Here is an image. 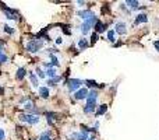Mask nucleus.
<instances>
[{
  "instance_id": "nucleus-21",
  "label": "nucleus",
  "mask_w": 159,
  "mask_h": 140,
  "mask_svg": "<svg viewBox=\"0 0 159 140\" xmlns=\"http://www.w3.org/2000/svg\"><path fill=\"white\" fill-rule=\"evenodd\" d=\"M50 60H52V62H50V64H52V66H59V60H57V57L55 56V53H50Z\"/></svg>"
},
{
  "instance_id": "nucleus-32",
  "label": "nucleus",
  "mask_w": 159,
  "mask_h": 140,
  "mask_svg": "<svg viewBox=\"0 0 159 140\" xmlns=\"http://www.w3.org/2000/svg\"><path fill=\"white\" fill-rule=\"evenodd\" d=\"M56 43H57V45H60V43H63V39H62V38H57V39H56Z\"/></svg>"
},
{
  "instance_id": "nucleus-20",
  "label": "nucleus",
  "mask_w": 159,
  "mask_h": 140,
  "mask_svg": "<svg viewBox=\"0 0 159 140\" xmlns=\"http://www.w3.org/2000/svg\"><path fill=\"white\" fill-rule=\"evenodd\" d=\"M126 4L129 7H131V9H138V7H140V3H138V2H136V0H127Z\"/></svg>"
},
{
  "instance_id": "nucleus-8",
  "label": "nucleus",
  "mask_w": 159,
  "mask_h": 140,
  "mask_svg": "<svg viewBox=\"0 0 159 140\" xmlns=\"http://www.w3.org/2000/svg\"><path fill=\"white\" fill-rule=\"evenodd\" d=\"M77 16H80L84 21H87L90 20L91 17H95V13L92 10H81V11H77Z\"/></svg>"
},
{
  "instance_id": "nucleus-5",
  "label": "nucleus",
  "mask_w": 159,
  "mask_h": 140,
  "mask_svg": "<svg viewBox=\"0 0 159 140\" xmlns=\"http://www.w3.org/2000/svg\"><path fill=\"white\" fill-rule=\"evenodd\" d=\"M2 10H3V13L6 14L7 18H10V20H17V18H18V13H17L16 10L9 9V7L4 6V4H2Z\"/></svg>"
},
{
  "instance_id": "nucleus-31",
  "label": "nucleus",
  "mask_w": 159,
  "mask_h": 140,
  "mask_svg": "<svg viewBox=\"0 0 159 140\" xmlns=\"http://www.w3.org/2000/svg\"><path fill=\"white\" fill-rule=\"evenodd\" d=\"M154 46H155V48H156V50H158V52H159V39L154 42Z\"/></svg>"
},
{
  "instance_id": "nucleus-17",
  "label": "nucleus",
  "mask_w": 159,
  "mask_h": 140,
  "mask_svg": "<svg viewBox=\"0 0 159 140\" xmlns=\"http://www.w3.org/2000/svg\"><path fill=\"white\" fill-rule=\"evenodd\" d=\"M106 111H108V105H106V104H102V105H99V108L96 109L95 113L98 115V116H101V115H103Z\"/></svg>"
},
{
  "instance_id": "nucleus-2",
  "label": "nucleus",
  "mask_w": 159,
  "mask_h": 140,
  "mask_svg": "<svg viewBox=\"0 0 159 140\" xmlns=\"http://www.w3.org/2000/svg\"><path fill=\"white\" fill-rule=\"evenodd\" d=\"M43 46V41L42 39H32L26 43V50L31 53H37L39 52V49Z\"/></svg>"
},
{
  "instance_id": "nucleus-12",
  "label": "nucleus",
  "mask_w": 159,
  "mask_h": 140,
  "mask_svg": "<svg viewBox=\"0 0 159 140\" xmlns=\"http://www.w3.org/2000/svg\"><path fill=\"white\" fill-rule=\"evenodd\" d=\"M38 93H39V95L42 98H49V95H50V91H49V88L48 87H39V90H38Z\"/></svg>"
},
{
  "instance_id": "nucleus-13",
  "label": "nucleus",
  "mask_w": 159,
  "mask_h": 140,
  "mask_svg": "<svg viewBox=\"0 0 159 140\" xmlns=\"http://www.w3.org/2000/svg\"><path fill=\"white\" fill-rule=\"evenodd\" d=\"M106 31V25L102 23V21H98L95 24V32L96 34H101V32H105Z\"/></svg>"
},
{
  "instance_id": "nucleus-24",
  "label": "nucleus",
  "mask_w": 159,
  "mask_h": 140,
  "mask_svg": "<svg viewBox=\"0 0 159 140\" xmlns=\"http://www.w3.org/2000/svg\"><path fill=\"white\" fill-rule=\"evenodd\" d=\"M108 39H109L110 42H115V41H116V38H115V31H108Z\"/></svg>"
},
{
  "instance_id": "nucleus-28",
  "label": "nucleus",
  "mask_w": 159,
  "mask_h": 140,
  "mask_svg": "<svg viewBox=\"0 0 159 140\" xmlns=\"http://www.w3.org/2000/svg\"><path fill=\"white\" fill-rule=\"evenodd\" d=\"M4 31H6L7 34H14V30H13V27H10V25H4Z\"/></svg>"
},
{
  "instance_id": "nucleus-30",
  "label": "nucleus",
  "mask_w": 159,
  "mask_h": 140,
  "mask_svg": "<svg viewBox=\"0 0 159 140\" xmlns=\"http://www.w3.org/2000/svg\"><path fill=\"white\" fill-rule=\"evenodd\" d=\"M4 136H6V134H4V130H3V129H0V140H3Z\"/></svg>"
},
{
  "instance_id": "nucleus-33",
  "label": "nucleus",
  "mask_w": 159,
  "mask_h": 140,
  "mask_svg": "<svg viewBox=\"0 0 159 140\" xmlns=\"http://www.w3.org/2000/svg\"><path fill=\"white\" fill-rule=\"evenodd\" d=\"M88 140H95V137H94V136L92 137H88Z\"/></svg>"
},
{
  "instance_id": "nucleus-6",
  "label": "nucleus",
  "mask_w": 159,
  "mask_h": 140,
  "mask_svg": "<svg viewBox=\"0 0 159 140\" xmlns=\"http://www.w3.org/2000/svg\"><path fill=\"white\" fill-rule=\"evenodd\" d=\"M115 32H117L119 35H124L127 32V24L124 21H117L115 24Z\"/></svg>"
},
{
  "instance_id": "nucleus-14",
  "label": "nucleus",
  "mask_w": 159,
  "mask_h": 140,
  "mask_svg": "<svg viewBox=\"0 0 159 140\" xmlns=\"http://www.w3.org/2000/svg\"><path fill=\"white\" fill-rule=\"evenodd\" d=\"M84 112L85 113H94L96 112V104H87L85 107H84Z\"/></svg>"
},
{
  "instance_id": "nucleus-7",
  "label": "nucleus",
  "mask_w": 159,
  "mask_h": 140,
  "mask_svg": "<svg viewBox=\"0 0 159 140\" xmlns=\"http://www.w3.org/2000/svg\"><path fill=\"white\" fill-rule=\"evenodd\" d=\"M87 97H88V90H87L85 87H83V88H80L78 91H76L74 93V98L76 100H87Z\"/></svg>"
},
{
  "instance_id": "nucleus-16",
  "label": "nucleus",
  "mask_w": 159,
  "mask_h": 140,
  "mask_svg": "<svg viewBox=\"0 0 159 140\" xmlns=\"http://www.w3.org/2000/svg\"><path fill=\"white\" fill-rule=\"evenodd\" d=\"M148 21V17H147V14L141 13L138 14V16L136 17V24H140V23H147Z\"/></svg>"
},
{
  "instance_id": "nucleus-9",
  "label": "nucleus",
  "mask_w": 159,
  "mask_h": 140,
  "mask_svg": "<svg viewBox=\"0 0 159 140\" xmlns=\"http://www.w3.org/2000/svg\"><path fill=\"white\" fill-rule=\"evenodd\" d=\"M70 139L71 140H88V133L81 130L78 133H71L70 134Z\"/></svg>"
},
{
  "instance_id": "nucleus-11",
  "label": "nucleus",
  "mask_w": 159,
  "mask_h": 140,
  "mask_svg": "<svg viewBox=\"0 0 159 140\" xmlns=\"http://www.w3.org/2000/svg\"><path fill=\"white\" fill-rule=\"evenodd\" d=\"M25 74H26V69L25 67H20V69H17V73H16V79L18 81H21L25 77Z\"/></svg>"
},
{
  "instance_id": "nucleus-3",
  "label": "nucleus",
  "mask_w": 159,
  "mask_h": 140,
  "mask_svg": "<svg viewBox=\"0 0 159 140\" xmlns=\"http://www.w3.org/2000/svg\"><path fill=\"white\" fill-rule=\"evenodd\" d=\"M98 23V18H96V16L95 17H91L90 20H87V21H84L83 23V25L80 27V30H81V32L85 35V34H88L91 31V27L92 25H95V24Z\"/></svg>"
},
{
  "instance_id": "nucleus-25",
  "label": "nucleus",
  "mask_w": 159,
  "mask_h": 140,
  "mask_svg": "<svg viewBox=\"0 0 159 140\" xmlns=\"http://www.w3.org/2000/svg\"><path fill=\"white\" fill-rule=\"evenodd\" d=\"M37 74H38V77H39V79H45V76H46V74H45V72H43L42 69H39V67H37Z\"/></svg>"
},
{
  "instance_id": "nucleus-29",
  "label": "nucleus",
  "mask_w": 159,
  "mask_h": 140,
  "mask_svg": "<svg viewBox=\"0 0 159 140\" xmlns=\"http://www.w3.org/2000/svg\"><path fill=\"white\" fill-rule=\"evenodd\" d=\"M85 83L88 84V87H98V83H95L92 80H85Z\"/></svg>"
},
{
  "instance_id": "nucleus-19",
  "label": "nucleus",
  "mask_w": 159,
  "mask_h": 140,
  "mask_svg": "<svg viewBox=\"0 0 159 140\" xmlns=\"http://www.w3.org/2000/svg\"><path fill=\"white\" fill-rule=\"evenodd\" d=\"M28 73H30V79H31V83H32V86H34V87H38V86H39V81H38L37 76H35L32 72H28Z\"/></svg>"
},
{
  "instance_id": "nucleus-22",
  "label": "nucleus",
  "mask_w": 159,
  "mask_h": 140,
  "mask_svg": "<svg viewBox=\"0 0 159 140\" xmlns=\"http://www.w3.org/2000/svg\"><path fill=\"white\" fill-rule=\"evenodd\" d=\"M45 74H48L50 79H53V77H56V70L53 69V67H50V69H48L46 72H45Z\"/></svg>"
},
{
  "instance_id": "nucleus-23",
  "label": "nucleus",
  "mask_w": 159,
  "mask_h": 140,
  "mask_svg": "<svg viewBox=\"0 0 159 140\" xmlns=\"http://www.w3.org/2000/svg\"><path fill=\"white\" fill-rule=\"evenodd\" d=\"M39 140H52L50 139V133L49 132H43V133H41Z\"/></svg>"
},
{
  "instance_id": "nucleus-34",
  "label": "nucleus",
  "mask_w": 159,
  "mask_h": 140,
  "mask_svg": "<svg viewBox=\"0 0 159 140\" xmlns=\"http://www.w3.org/2000/svg\"><path fill=\"white\" fill-rule=\"evenodd\" d=\"M2 53H3V52H2V45H0V55H2Z\"/></svg>"
},
{
  "instance_id": "nucleus-10",
  "label": "nucleus",
  "mask_w": 159,
  "mask_h": 140,
  "mask_svg": "<svg viewBox=\"0 0 159 140\" xmlns=\"http://www.w3.org/2000/svg\"><path fill=\"white\" fill-rule=\"evenodd\" d=\"M96 100H98V93L95 90L88 91V97H87V104H96Z\"/></svg>"
},
{
  "instance_id": "nucleus-15",
  "label": "nucleus",
  "mask_w": 159,
  "mask_h": 140,
  "mask_svg": "<svg viewBox=\"0 0 159 140\" xmlns=\"http://www.w3.org/2000/svg\"><path fill=\"white\" fill-rule=\"evenodd\" d=\"M88 46H90V43H88V41H87L85 38H81V39L78 41V48H80V50L87 49Z\"/></svg>"
},
{
  "instance_id": "nucleus-4",
  "label": "nucleus",
  "mask_w": 159,
  "mask_h": 140,
  "mask_svg": "<svg viewBox=\"0 0 159 140\" xmlns=\"http://www.w3.org/2000/svg\"><path fill=\"white\" fill-rule=\"evenodd\" d=\"M84 84L83 80H78V79H70V80L66 81V86L69 87V90L71 91V93H76V91H78L80 88H81V86Z\"/></svg>"
},
{
  "instance_id": "nucleus-18",
  "label": "nucleus",
  "mask_w": 159,
  "mask_h": 140,
  "mask_svg": "<svg viewBox=\"0 0 159 140\" xmlns=\"http://www.w3.org/2000/svg\"><path fill=\"white\" fill-rule=\"evenodd\" d=\"M60 80H62V77H60V76H56V77H53V79H49V80H48V86L55 87V86H56V83H59Z\"/></svg>"
},
{
  "instance_id": "nucleus-1",
  "label": "nucleus",
  "mask_w": 159,
  "mask_h": 140,
  "mask_svg": "<svg viewBox=\"0 0 159 140\" xmlns=\"http://www.w3.org/2000/svg\"><path fill=\"white\" fill-rule=\"evenodd\" d=\"M18 119L21 120V122H26L28 125H37L39 123V116H37V115H31V113H20L18 115Z\"/></svg>"
},
{
  "instance_id": "nucleus-26",
  "label": "nucleus",
  "mask_w": 159,
  "mask_h": 140,
  "mask_svg": "<svg viewBox=\"0 0 159 140\" xmlns=\"http://www.w3.org/2000/svg\"><path fill=\"white\" fill-rule=\"evenodd\" d=\"M98 39H99V37H98V34H96V32H94L92 35H91V43H95Z\"/></svg>"
},
{
  "instance_id": "nucleus-27",
  "label": "nucleus",
  "mask_w": 159,
  "mask_h": 140,
  "mask_svg": "<svg viewBox=\"0 0 159 140\" xmlns=\"http://www.w3.org/2000/svg\"><path fill=\"white\" fill-rule=\"evenodd\" d=\"M7 60H9L7 55H4V53H2V55H0V63H2V64H3V63H6Z\"/></svg>"
}]
</instances>
